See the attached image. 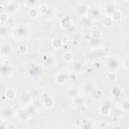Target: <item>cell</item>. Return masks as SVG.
Segmentation results:
<instances>
[{"label": "cell", "mask_w": 129, "mask_h": 129, "mask_svg": "<svg viewBox=\"0 0 129 129\" xmlns=\"http://www.w3.org/2000/svg\"><path fill=\"white\" fill-rule=\"evenodd\" d=\"M29 32H30L29 26L26 23H21L13 28L12 36L17 41H24L29 36Z\"/></svg>", "instance_id": "6da1fadb"}, {"label": "cell", "mask_w": 129, "mask_h": 129, "mask_svg": "<svg viewBox=\"0 0 129 129\" xmlns=\"http://www.w3.org/2000/svg\"><path fill=\"white\" fill-rule=\"evenodd\" d=\"M39 10V14L40 16H42L44 19H52L55 17L56 15V10L53 6L48 5V4H40V6L38 7Z\"/></svg>", "instance_id": "7a4b0ae2"}, {"label": "cell", "mask_w": 129, "mask_h": 129, "mask_svg": "<svg viewBox=\"0 0 129 129\" xmlns=\"http://www.w3.org/2000/svg\"><path fill=\"white\" fill-rule=\"evenodd\" d=\"M114 103L110 100V99H106L99 107L98 109V112L101 116H104V117H108L111 115V112H112V109L114 108Z\"/></svg>", "instance_id": "3957f363"}, {"label": "cell", "mask_w": 129, "mask_h": 129, "mask_svg": "<svg viewBox=\"0 0 129 129\" xmlns=\"http://www.w3.org/2000/svg\"><path fill=\"white\" fill-rule=\"evenodd\" d=\"M15 69L13 64L7 61L0 62V78H9L13 75Z\"/></svg>", "instance_id": "277c9868"}, {"label": "cell", "mask_w": 129, "mask_h": 129, "mask_svg": "<svg viewBox=\"0 0 129 129\" xmlns=\"http://www.w3.org/2000/svg\"><path fill=\"white\" fill-rule=\"evenodd\" d=\"M16 116V111L11 106H4L0 108V118L3 121H7Z\"/></svg>", "instance_id": "5b68a950"}, {"label": "cell", "mask_w": 129, "mask_h": 129, "mask_svg": "<svg viewBox=\"0 0 129 129\" xmlns=\"http://www.w3.org/2000/svg\"><path fill=\"white\" fill-rule=\"evenodd\" d=\"M39 100H40V103H41L42 107L45 108V109H51V108H53L54 105H55V100H54V98L51 97V96H49V95H48L47 93H45V92L42 93V95L39 97Z\"/></svg>", "instance_id": "8992f818"}, {"label": "cell", "mask_w": 129, "mask_h": 129, "mask_svg": "<svg viewBox=\"0 0 129 129\" xmlns=\"http://www.w3.org/2000/svg\"><path fill=\"white\" fill-rule=\"evenodd\" d=\"M40 60H41V63L46 66V67H53L56 64V57L51 53V52H44L41 54L40 56Z\"/></svg>", "instance_id": "52a82bcc"}, {"label": "cell", "mask_w": 129, "mask_h": 129, "mask_svg": "<svg viewBox=\"0 0 129 129\" xmlns=\"http://www.w3.org/2000/svg\"><path fill=\"white\" fill-rule=\"evenodd\" d=\"M33 100H34V98L29 91L22 92L19 96V103L22 107H26V106L33 104Z\"/></svg>", "instance_id": "ba28073f"}, {"label": "cell", "mask_w": 129, "mask_h": 129, "mask_svg": "<svg viewBox=\"0 0 129 129\" xmlns=\"http://www.w3.org/2000/svg\"><path fill=\"white\" fill-rule=\"evenodd\" d=\"M102 10L99 6H91L89 8V13H88V16L93 20V21H97V20H100L101 19V16H102Z\"/></svg>", "instance_id": "9c48e42d"}, {"label": "cell", "mask_w": 129, "mask_h": 129, "mask_svg": "<svg viewBox=\"0 0 129 129\" xmlns=\"http://www.w3.org/2000/svg\"><path fill=\"white\" fill-rule=\"evenodd\" d=\"M105 68L108 72H116L120 68V61L116 57H109L105 62Z\"/></svg>", "instance_id": "30bf717a"}, {"label": "cell", "mask_w": 129, "mask_h": 129, "mask_svg": "<svg viewBox=\"0 0 129 129\" xmlns=\"http://www.w3.org/2000/svg\"><path fill=\"white\" fill-rule=\"evenodd\" d=\"M27 74L30 78H37L42 74V69L36 63H31L27 69Z\"/></svg>", "instance_id": "8fae6325"}, {"label": "cell", "mask_w": 129, "mask_h": 129, "mask_svg": "<svg viewBox=\"0 0 129 129\" xmlns=\"http://www.w3.org/2000/svg\"><path fill=\"white\" fill-rule=\"evenodd\" d=\"M19 10V4L17 1L10 0L6 5H5V12L8 13L9 15H14L17 13Z\"/></svg>", "instance_id": "7c38bea8"}, {"label": "cell", "mask_w": 129, "mask_h": 129, "mask_svg": "<svg viewBox=\"0 0 129 129\" xmlns=\"http://www.w3.org/2000/svg\"><path fill=\"white\" fill-rule=\"evenodd\" d=\"M13 52V47L10 43L4 42L0 44V56L1 57H8Z\"/></svg>", "instance_id": "4fadbf2b"}, {"label": "cell", "mask_w": 129, "mask_h": 129, "mask_svg": "<svg viewBox=\"0 0 129 129\" xmlns=\"http://www.w3.org/2000/svg\"><path fill=\"white\" fill-rule=\"evenodd\" d=\"M68 80H69V73L66 71H60L55 76V83L59 86L64 85Z\"/></svg>", "instance_id": "5bb4252c"}, {"label": "cell", "mask_w": 129, "mask_h": 129, "mask_svg": "<svg viewBox=\"0 0 129 129\" xmlns=\"http://www.w3.org/2000/svg\"><path fill=\"white\" fill-rule=\"evenodd\" d=\"M82 95V91H81V88L80 87H77V86H72L70 87L68 90H67V96L70 98V99H74V98H77L79 96Z\"/></svg>", "instance_id": "9a60e30c"}, {"label": "cell", "mask_w": 129, "mask_h": 129, "mask_svg": "<svg viewBox=\"0 0 129 129\" xmlns=\"http://www.w3.org/2000/svg\"><path fill=\"white\" fill-rule=\"evenodd\" d=\"M116 9H117L116 4L111 3V2L106 3V4H105V5H103V7L101 8L102 13H104L105 15H108V16H111V15H112V13H113Z\"/></svg>", "instance_id": "2e32d148"}, {"label": "cell", "mask_w": 129, "mask_h": 129, "mask_svg": "<svg viewBox=\"0 0 129 129\" xmlns=\"http://www.w3.org/2000/svg\"><path fill=\"white\" fill-rule=\"evenodd\" d=\"M97 89V87H96V85L93 83V82H87V83H85L83 86H82V88H81V91H82V93H84V94H86V95H90L93 91H95Z\"/></svg>", "instance_id": "e0dca14e"}, {"label": "cell", "mask_w": 129, "mask_h": 129, "mask_svg": "<svg viewBox=\"0 0 129 129\" xmlns=\"http://www.w3.org/2000/svg\"><path fill=\"white\" fill-rule=\"evenodd\" d=\"M59 24L62 29H69L73 25V19L71 16H63L59 20Z\"/></svg>", "instance_id": "ac0fdd59"}, {"label": "cell", "mask_w": 129, "mask_h": 129, "mask_svg": "<svg viewBox=\"0 0 129 129\" xmlns=\"http://www.w3.org/2000/svg\"><path fill=\"white\" fill-rule=\"evenodd\" d=\"M89 8L90 6L86 5V4H81L77 7L76 9V14L79 16V17H83V16H87L88 13H89Z\"/></svg>", "instance_id": "d6986e66"}, {"label": "cell", "mask_w": 129, "mask_h": 129, "mask_svg": "<svg viewBox=\"0 0 129 129\" xmlns=\"http://www.w3.org/2000/svg\"><path fill=\"white\" fill-rule=\"evenodd\" d=\"M93 22L94 21L88 15L87 16H83V17H80V20H79V23H80V25L83 28H90V27H92Z\"/></svg>", "instance_id": "ffe728a7"}, {"label": "cell", "mask_w": 129, "mask_h": 129, "mask_svg": "<svg viewBox=\"0 0 129 129\" xmlns=\"http://www.w3.org/2000/svg\"><path fill=\"white\" fill-rule=\"evenodd\" d=\"M16 117L18 118V120H19L20 122H25V121H27L28 119H30L29 116H28V114H27V112L25 111L24 108H21L20 110L16 111Z\"/></svg>", "instance_id": "44dd1931"}, {"label": "cell", "mask_w": 129, "mask_h": 129, "mask_svg": "<svg viewBox=\"0 0 129 129\" xmlns=\"http://www.w3.org/2000/svg\"><path fill=\"white\" fill-rule=\"evenodd\" d=\"M80 126H81L82 128H84V129H90V128H94V127H95L93 121L90 120V119H88V118H83V119L81 120Z\"/></svg>", "instance_id": "7402d4cb"}, {"label": "cell", "mask_w": 129, "mask_h": 129, "mask_svg": "<svg viewBox=\"0 0 129 129\" xmlns=\"http://www.w3.org/2000/svg\"><path fill=\"white\" fill-rule=\"evenodd\" d=\"M22 108L25 109V111L27 112L29 118H32V117H34V116L37 115V109H36V107L33 104H31L29 106H26V107H22Z\"/></svg>", "instance_id": "603a6c76"}, {"label": "cell", "mask_w": 129, "mask_h": 129, "mask_svg": "<svg viewBox=\"0 0 129 129\" xmlns=\"http://www.w3.org/2000/svg\"><path fill=\"white\" fill-rule=\"evenodd\" d=\"M50 45L54 49H60L63 46V41L59 37H54V38H52V40L50 42Z\"/></svg>", "instance_id": "cb8c5ba5"}, {"label": "cell", "mask_w": 129, "mask_h": 129, "mask_svg": "<svg viewBox=\"0 0 129 129\" xmlns=\"http://www.w3.org/2000/svg\"><path fill=\"white\" fill-rule=\"evenodd\" d=\"M15 49L18 54H25L27 52V45L24 43V41H19Z\"/></svg>", "instance_id": "d4e9b609"}, {"label": "cell", "mask_w": 129, "mask_h": 129, "mask_svg": "<svg viewBox=\"0 0 129 129\" xmlns=\"http://www.w3.org/2000/svg\"><path fill=\"white\" fill-rule=\"evenodd\" d=\"M111 17H112V19H113L114 22H120V21L123 19V13H122V11H121L120 9L117 8V9L112 13Z\"/></svg>", "instance_id": "484cf974"}, {"label": "cell", "mask_w": 129, "mask_h": 129, "mask_svg": "<svg viewBox=\"0 0 129 129\" xmlns=\"http://www.w3.org/2000/svg\"><path fill=\"white\" fill-rule=\"evenodd\" d=\"M114 23H115V22L113 21V19H112L111 16L106 15V16H104L103 19H102V24H103V26L106 27V28H111Z\"/></svg>", "instance_id": "4316f807"}, {"label": "cell", "mask_w": 129, "mask_h": 129, "mask_svg": "<svg viewBox=\"0 0 129 129\" xmlns=\"http://www.w3.org/2000/svg\"><path fill=\"white\" fill-rule=\"evenodd\" d=\"M27 14H28L29 18H31V19H35V18H37L38 16H40V14H39V10H38V7L28 8V10H27Z\"/></svg>", "instance_id": "83f0119b"}, {"label": "cell", "mask_w": 129, "mask_h": 129, "mask_svg": "<svg viewBox=\"0 0 129 129\" xmlns=\"http://www.w3.org/2000/svg\"><path fill=\"white\" fill-rule=\"evenodd\" d=\"M10 33V29L6 24H0V38H6Z\"/></svg>", "instance_id": "f1b7e54d"}, {"label": "cell", "mask_w": 129, "mask_h": 129, "mask_svg": "<svg viewBox=\"0 0 129 129\" xmlns=\"http://www.w3.org/2000/svg\"><path fill=\"white\" fill-rule=\"evenodd\" d=\"M84 103H85V99H84L83 97H81V96L72 99V106L75 107V108L81 107L82 105H84Z\"/></svg>", "instance_id": "f546056e"}, {"label": "cell", "mask_w": 129, "mask_h": 129, "mask_svg": "<svg viewBox=\"0 0 129 129\" xmlns=\"http://www.w3.org/2000/svg\"><path fill=\"white\" fill-rule=\"evenodd\" d=\"M90 96H91V99H92V100H100V99L103 97V92L97 88L95 91H93V92L90 94Z\"/></svg>", "instance_id": "4dcf8cb0"}, {"label": "cell", "mask_w": 129, "mask_h": 129, "mask_svg": "<svg viewBox=\"0 0 129 129\" xmlns=\"http://www.w3.org/2000/svg\"><path fill=\"white\" fill-rule=\"evenodd\" d=\"M62 59L66 62H68V63H72L74 61V53L73 52H70V51L64 52L62 54Z\"/></svg>", "instance_id": "1f68e13d"}, {"label": "cell", "mask_w": 129, "mask_h": 129, "mask_svg": "<svg viewBox=\"0 0 129 129\" xmlns=\"http://www.w3.org/2000/svg\"><path fill=\"white\" fill-rule=\"evenodd\" d=\"M5 97L8 100H13L16 98V91L14 89H7L5 92Z\"/></svg>", "instance_id": "d6a6232c"}, {"label": "cell", "mask_w": 129, "mask_h": 129, "mask_svg": "<svg viewBox=\"0 0 129 129\" xmlns=\"http://www.w3.org/2000/svg\"><path fill=\"white\" fill-rule=\"evenodd\" d=\"M24 5L27 8L37 7L39 5V0H24Z\"/></svg>", "instance_id": "836d02e7"}, {"label": "cell", "mask_w": 129, "mask_h": 129, "mask_svg": "<svg viewBox=\"0 0 129 129\" xmlns=\"http://www.w3.org/2000/svg\"><path fill=\"white\" fill-rule=\"evenodd\" d=\"M117 78H118V76H117V74L115 72H108L106 74V80L108 82L114 83L115 81H117Z\"/></svg>", "instance_id": "e575fe53"}, {"label": "cell", "mask_w": 129, "mask_h": 129, "mask_svg": "<svg viewBox=\"0 0 129 129\" xmlns=\"http://www.w3.org/2000/svg\"><path fill=\"white\" fill-rule=\"evenodd\" d=\"M29 92L31 93L33 98H39L42 95V93H43V91L41 89H38V88H33V89L29 90Z\"/></svg>", "instance_id": "d590c367"}, {"label": "cell", "mask_w": 129, "mask_h": 129, "mask_svg": "<svg viewBox=\"0 0 129 129\" xmlns=\"http://www.w3.org/2000/svg\"><path fill=\"white\" fill-rule=\"evenodd\" d=\"M120 108H121L122 112H124V113H127L129 111V102H128L127 99H124L121 102V107Z\"/></svg>", "instance_id": "8d00e7d4"}, {"label": "cell", "mask_w": 129, "mask_h": 129, "mask_svg": "<svg viewBox=\"0 0 129 129\" xmlns=\"http://www.w3.org/2000/svg\"><path fill=\"white\" fill-rule=\"evenodd\" d=\"M9 14L8 13H6L5 11L4 12H2L1 14H0V23H2V24H6L7 22H8V20H9Z\"/></svg>", "instance_id": "74e56055"}, {"label": "cell", "mask_w": 129, "mask_h": 129, "mask_svg": "<svg viewBox=\"0 0 129 129\" xmlns=\"http://www.w3.org/2000/svg\"><path fill=\"white\" fill-rule=\"evenodd\" d=\"M73 64H72V70L74 71V72H76V73H78V72H80L81 70H82V63L81 62H78V61H76V62H72Z\"/></svg>", "instance_id": "f35d334b"}, {"label": "cell", "mask_w": 129, "mask_h": 129, "mask_svg": "<svg viewBox=\"0 0 129 129\" xmlns=\"http://www.w3.org/2000/svg\"><path fill=\"white\" fill-rule=\"evenodd\" d=\"M91 37L94 39H101L102 38V33L99 30H93L91 32Z\"/></svg>", "instance_id": "ab89813d"}, {"label": "cell", "mask_w": 129, "mask_h": 129, "mask_svg": "<svg viewBox=\"0 0 129 129\" xmlns=\"http://www.w3.org/2000/svg\"><path fill=\"white\" fill-rule=\"evenodd\" d=\"M111 93H112V95H113V96L118 97V96H120V95H121L122 91H121V89H120L119 87H113V88H112V90H111Z\"/></svg>", "instance_id": "60d3db41"}, {"label": "cell", "mask_w": 129, "mask_h": 129, "mask_svg": "<svg viewBox=\"0 0 129 129\" xmlns=\"http://www.w3.org/2000/svg\"><path fill=\"white\" fill-rule=\"evenodd\" d=\"M121 64L123 66V68H124L126 71H128V56H125V58L121 61Z\"/></svg>", "instance_id": "b9f144b4"}, {"label": "cell", "mask_w": 129, "mask_h": 129, "mask_svg": "<svg viewBox=\"0 0 129 129\" xmlns=\"http://www.w3.org/2000/svg\"><path fill=\"white\" fill-rule=\"evenodd\" d=\"M9 1H10V0H0V5H4V6H5Z\"/></svg>", "instance_id": "7bdbcfd3"}, {"label": "cell", "mask_w": 129, "mask_h": 129, "mask_svg": "<svg viewBox=\"0 0 129 129\" xmlns=\"http://www.w3.org/2000/svg\"><path fill=\"white\" fill-rule=\"evenodd\" d=\"M124 1H128V0H124Z\"/></svg>", "instance_id": "ee69618b"}, {"label": "cell", "mask_w": 129, "mask_h": 129, "mask_svg": "<svg viewBox=\"0 0 129 129\" xmlns=\"http://www.w3.org/2000/svg\"><path fill=\"white\" fill-rule=\"evenodd\" d=\"M14 1H17V0H14Z\"/></svg>", "instance_id": "f6af8a7d"}]
</instances>
